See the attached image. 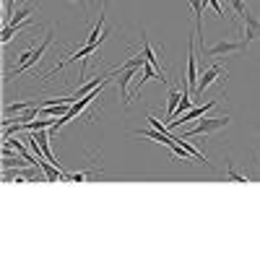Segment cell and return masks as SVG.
Masks as SVG:
<instances>
[{"instance_id": "1", "label": "cell", "mask_w": 260, "mask_h": 260, "mask_svg": "<svg viewBox=\"0 0 260 260\" xmlns=\"http://www.w3.org/2000/svg\"><path fill=\"white\" fill-rule=\"evenodd\" d=\"M226 125H229V117H203L192 130L182 133V138H195V136L206 138V136H213V133H219V130H224Z\"/></svg>"}, {"instance_id": "2", "label": "cell", "mask_w": 260, "mask_h": 260, "mask_svg": "<svg viewBox=\"0 0 260 260\" xmlns=\"http://www.w3.org/2000/svg\"><path fill=\"white\" fill-rule=\"evenodd\" d=\"M52 45V31H47L45 34V39H42V45L39 47H34V55L24 62V65H13V71H8V76H6V83H11V78L13 76H21V73H24V71H29V68H34V65L42 60V55H45L47 52V47Z\"/></svg>"}, {"instance_id": "3", "label": "cell", "mask_w": 260, "mask_h": 260, "mask_svg": "<svg viewBox=\"0 0 260 260\" xmlns=\"http://www.w3.org/2000/svg\"><path fill=\"white\" fill-rule=\"evenodd\" d=\"M224 78H226V71L221 68L219 62H211L208 68L201 73V78H198V86H195V96H201L211 83H216V81H221L224 83Z\"/></svg>"}, {"instance_id": "4", "label": "cell", "mask_w": 260, "mask_h": 260, "mask_svg": "<svg viewBox=\"0 0 260 260\" xmlns=\"http://www.w3.org/2000/svg\"><path fill=\"white\" fill-rule=\"evenodd\" d=\"M245 50V42L240 39H221V42H216L213 47H206L201 55L203 57H221V55H232V52H240Z\"/></svg>"}, {"instance_id": "5", "label": "cell", "mask_w": 260, "mask_h": 260, "mask_svg": "<svg viewBox=\"0 0 260 260\" xmlns=\"http://www.w3.org/2000/svg\"><path fill=\"white\" fill-rule=\"evenodd\" d=\"M198 57H195V45L190 42V47H187V78H185V86L195 94V86H198Z\"/></svg>"}, {"instance_id": "6", "label": "cell", "mask_w": 260, "mask_h": 260, "mask_svg": "<svg viewBox=\"0 0 260 260\" xmlns=\"http://www.w3.org/2000/svg\"><path fill=\"white\" fill-rule=\"evenodd\" d=\"M242 21H245V39H242V42H245V50H247L252 39H260V18L247 11V13L242 16Z\"/></svg>"}, {"instance_id": "7", "label": "cell", "mask_w": 260, "mask_h": 260, "mask_svg": "<svg viewBox=\"0 0 260 260\" xmlns=\"http://www.w3.org/2000/svg\"><path fill=\"white\" fill-rule=\"evenodd\" d=\"M136 136H141V138H151V141H159V143H164L167 148L172 146V143H177V136H172V133H161V130H136Z\"/></svg>"}, {"instance_id": "8", "label": "cell", "mask_w": 260, "mask_h": 260, "mask_svg": "<svg viewBox=\"0 0 260 260\" xmlns=\"http://www.w3.org/2000/svg\"><path fill=\"white\" fill-rule=\"evenodd\" d=\"M31 107H39V102H37V99H26V102H16V104H6V110H3V115H6V117H11V115H21V112H26V110H31Z\"/></svg>"}, {"instance_id": "9", "label": "cell", "mask_w": 260, "mask_h": 260, "mask_svg": "<svg viewBox=\"0 0 260 260\" xmlns=\"http://www.w3.org/2000/svg\"><path fill=\"white\" fill-rule=\"evenodd\" d=\"M71 110V104L68 102H62V104H50V107H39V115L42 117H62L65 112Z\"/></svg>"}, {"instance_id": "10", "label": "cell", "mask_w": 260, "mask_h": 260, "mask_svg": "<svg viewBox=\"0 0 260 260\" xmlns=\"http://www.w3.org/2000/svg\"><path fill=\"white\" fill-rule=\"evenodd\" d=\"M180 99H182V91H180V89H169V96H167V122L175 117Z\"/></svg>"}, {"instance_id": "11", "label": "cell", "mask_w": 260, "mask_h": 260, "mask_svg": "<svg viewBox=\"0 0 260 260\" xmlns=\"http://www.w3.org/2000/svg\"><path fill=\"white\" fill-rule=\"evenodd\" d=\"M141 37H143V57H146V60H148L151 65H154V68H156V71H161V73L167 76V71L161 68V60L156 57V52H154V50H151V45H148V39H146V31H143Z\"/></svg>"}, {"instance_id": "12", "label": "cell", "mask_w": 260, "mask_h": 260, "mask_svg": "<svg viewBox=\"0 0 260 260\" xmlns=\"http://www.w3.org/2000/svg\"><path fill=\"white\" fill-rule=\"evenodd\" d=\"M226 177H229L232 182H247V177H245V175H240V172L234 169V164H232V161H229V167H226Z\"/></svg>"}, {"instance_id": "13", "label": "cell", "mask_w": 260, "mask_h": 260, "mask_svg": "<svg viewBox=\"0 0 260 260\" xmlns=\"http://www.w3.org/2000/svg\"><path fill=\"white\" fill-rule=\"evenodd\" d=\"M226 3L232 6V11H234L237 16H245V13H247V8H245V3H242V0H226Z\"/></svg>"}, {"instance_id": "14", "label": "cell", "mask_w": 260, "mask_h": 260, "mask_svg": "<svg viewBox=\"0 0 260 260\" xmlns=\"http://www.w3.org/2000/svg\"><path fill=\"white\" fill-rule=\"evenodd\" d=\"M13 3H16V0H6V24H8L11 16H13Z\"/></svg>"}]
</instances>
